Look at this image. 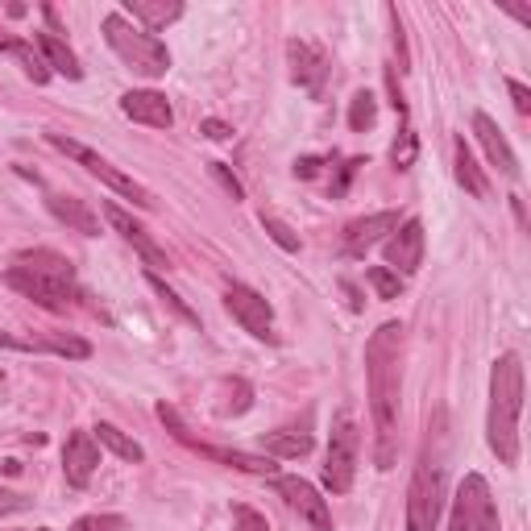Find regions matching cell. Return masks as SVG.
<instances>
[{"label":"cell","mask_w":531,"mask_h":531,"mask_svg":"<svg viewBox=\"0 0 531 531\" xmlns=\"http://www.w3.org/2000/svg\"><path fill=\"white\" fill-rule=\"evenodd\" d=\"M399 382H403V324L386 320L366 341V386H370V411H374V461L390 469L399 457Z\"/></svg>","instance_id":"obj_1"},{"label":"cell","mask_w":531,"mask_h":531,"mask_svg":"<svg viewBox=\"0 0 531 531\" xmlns=\"http://www.w3.org/2000/svg\"><path fill=\"white\" fill-rule=\"evenodd\" d=\"M519 411H523V361L519 353H502L490 366V415H486V440L502 465L519 461Z\"/></svg>","instance_id":"obj_2"},{"label":"cell","mask_w":531,"mask_h":531,"mask_svg":"<svg viewBox=\"0 0 531 531\" xmlns=\"http://www.w3.org/2000/svg\"><path fill=\"white\" fill-rule=\"evenodd\" d=\"M5 283L13 291H21L25 299H34L46 312H67L79 299V283H75V266L54 254V249H30V254H17V262L5 270Z\"/></svg>","instance_id":"obj_3"},{"label":"cell","mask_w":531,"mask_h":531,"mask_svg":"<svg viewBox=\"0 0 531 531\" xmlns=\"http://www.w3.org/2000/svg\"><path fill=\"white\" fill-rule=\"evenodd\" d=\"M444 511V424L436 419V444L428 436L407 486V531H436Z\"/></svg>","instance_id":"obj_4"},{"label":"cell","mask_w":531,"mask_h":531,"mask_svg":"<svg viewBox=\"0 0 531 531\" xmlns=\"http://www.w3.org/2000/svg\"><path fill=\"white\" fill-rule=\"evenodd\" d=\"M104 42L117 50V59L129 71L146 75V79H158V75L171 71V50H166L150 30H137L125 13H108L104 17Z\"/></svg>","instance_id":"obj_5"},{"label":"cell","mask_w":531,"mask_h":531,"mask_svg":"<svg viewBox=\"0 0 531 531\" xmlns=\"http://www.w3.org/2000/svg\"><path fill=\"white\" fill-rule=\"evenodd\" d=\"M449 531H502L498 502H494L482 473H465L461 478L457 498H453V515H449Z\"/></svg>","instance_id":"obj_6"},{"label":"cell","mask_w":531,"mask_h":531,"mask_svg":"<svg viewBox=\"0 0 531 531\" xmlns=\"http://www.w3.org/2000/svg\"><path fill=\"white\" fill-rule=\"evenodd\" d=\"M357 453H361V432L353 424V415L341 411L337 424L328 436V461H324V486L332 494H349L353 478H357Z\"/></svg>","instance_id":"obj_7"},{"label":"cell","mask_w":531,"mask_h":531,"mask_svg":"<svg viewBox=\"0 0 531 531\" xmlns=\"http://www.w3.org/2000/svg\"><path fill=\"white\" fill-rule=\"evenodd\" d=\"M46 142L54 146V150H63L67 158H75L79 166H88V175H96V179H104L108 187H113L117 195H125V200H133L137 208H154L158 200L154 195L137 183V179H129V175H121L113 162H104L96 150H88V146H79V142H71V137H63V133H46Z\"/></svg>","instance_id":"obj_8"},{"label":"cell","mask_w":531,"mask_h":531,"mask_svg":"<svg viewBox=\"0 0 531 531\" xmlns=\"http://www.w3.org/2000/svg\"><path fill=\"white\" fill-rule=\"evenodd\" d=\"M158 419H162L166 428H171V436H175L179 444H187L191 453H200V457H208V461L233 465V469H241V473H258V478H274V473H278L274 457H254V453H237V449H212V444H200V440H195V436L187 432V424L179 419V411H175V407L158 403Z\"/></svg>","instance_id":"obj_9"},{"label":"cell","mask_w":531,"mask_h":531,"mask_svg":"<svg viewBox=\"0 0 531 531\" xmlns=\"http://www.w3.org/2000/svg\"><path fill=\"white\" fill-rule=\"evenodd\" d=\"M225 307L233 312V320L249 332V337H258V341H278V332H274V312H270V303L254 291V287H241L233 283L225 291Z\"/></svg>","instance_id":"obj_10"},{"label":"cell","mask_w":531,"mask_h":531,"mask_svg":"<svg viewBox=\"0 0 531 531\" xmlns=\"http://www.w3.org/2000/svg\"><path fill=\"white\" fill-rule=\"evenodd\" d=\"M287 59H291V79L312 100H320L324 96V83H328V71H332L328 67V54L320 46H312V42H303V38H291L287 42Z\"/></svg>","instance_id":"obj_11"},{"label":"cell","mask_w":531,"mask_h":531,"mask_svg":"<svg viewBox=\"0 0 531 531\" xmlns=\"http://www.w3.org/2000/svg\"><path fill=\"white\" fill-rule=\"evenodd\" d=\"M382 254H386V266L395 270V274H411L424 266V220H403V225L386 237L382 245Z\"/></svg>","instance_id":"obj_12"},{"label":"cell","mask_w":531,"mask_h":531,"mask_svg":"<svg viewBox=\"0 0 531 531\" xmlns=\"http://www.w3.org/2000/svg\"><path fill=\"white\" fill-rule=\"evenodd\" d=\"M274 490L287 498L291 511H299L307 523H312V531H332V511H328V502L320 498V490L312 482H303V478H274Z\"/></svg>","instance_id":"obj_13"},{"label":"cell","mask_w":531,"mask_h":531,"mask_svg":"<svg viewBox=\"0 0 531 531\" xmlns=\"http://www.w3.org/2000/svg\"><path fill=\"white\" fill-rule=\"evenodd\" d=\"M100 469V444L92 432H71L67 436V449H63V473H67V486L83 490L92 482V473Z\"/></svg>","instance_id":"obj_14"},{"label":"cell","mask_w":531,"mask_h":531,"mask_svg":"<svg viewBox=\"0 0 531 531\" xmlns=\"http://www.w3.org/2000/svg\"><path fill=\"white\" fill-rule=\"evenodd\" d=\"M104 216H108V225H113V229H117V233H121V237L137 249V254H142V258L154 266V270H171V258H166V249H162L142 225H137V220H133L129 212H121L117 204H104Z\"/></svg>","instance_id":"obj_15"},{"label":"cell","mask_w":531,"mask_h":531,"mask_svg":"<svg viewBox=\"0 0 531 531\" xmlns=\"http://www.w3.org/2000/svg\"><path fill=\"white\" fill-rule=\"evenodd\" d=\"M399 229V212H374V216H361L345 225V254L361 258L370 245H378L386 233Z\"/></svg>","instance_id":"obj_16"},{"label":"cell","mask_w":531,"mask_h":531,"mask_svg":"<svg viewBox=\"0 0 531 531\" xmlns=\"http://www.w3.org/2000/svg\"><path fill=\"white\" fill-rule=\"evenodd\" d=\"M121 113L137 125H150V129H171L175 125V113H171V104H166L162 92H125L121 96Z\"/></svg>","instance_id":"obj_17"},{"label":"cell","mask_w":531,"mask_h":531,"mask_svg":"<svg viewBox=\"0 0 531 531\" xmlns=\"http://www.w3.org/2000/svg\"><path fill=\"white\" fill-rule=\"evenodd\" d=\"M473 137H478V142H482L486 158L498 166L502 175H511V179L519 175V158H515V150L507 146V137L498 133V125H494L486 113H473Z\"/></svg>","instance_id":"obj_18"},{"label":"cell","mask_w":531,"mask_h":531,"mask_svg":"<svg viewBox=\"0 0 531 531\" xmlns=\"http://www.w3.org/2000/svg\"><path fill=\"white\" fill-rule=\"evenodd\" d=\"M46 208L59 216L67 229H75L83 237H100V216L83 200H75V195H46Z\"/></svg>","instance_id":"obj_19"},{"label":"cell","mask_w":531,"mask_h":531,"mask_svg":"<svg viewBox=\"0 0 531 531\" xmlns=\"http://www.w3.org/2000/svg\"><path fill=\"white\" fill-rule=\"evenodd\" d=\"M125 13L133 21H142L146 30H166L171 21L183 17V5L179 0H125Z\"/></svg>","instance_id":"obj_20"},{"label":"cell","mask_w":531,"mask_h":531,"mask_svg":"<svg viewBox=\"0 0 531 531\" xmlns=\"http://www.w3.org/2000/svg\"><path fill=\"white\" fill-rule=\"evenodd\" d=\"M34 46H38V54L46 59V67H50V71H59V75H67V79H79V75H83L79 59H75L71 46H67L59 34L42 30V34H34Z\"/></svg>","instance_id":"obj_21"},{"label":"cell","mask_w":531,"mask_h":531,"mask_svg":"<svg viewBox=\"0 0 531 531\" xmlns=\"http://www.w3.org/2000/svg\"><path fill=\"white\" fill-rule=\"evenodd\" d=\"M453 166H457V183H461V187H465L469 195H478V200H490V179L482 175L478 158L469 154L465 137H457V150H453Z\"/></svg>","instance_id":"obj_22"},{"label":"cell","mask_w":531,"mask_h":531,"mask_svg":"<svg viewBox=\"0 0 531 531\" xmlns=\"http://www.w3.org/2000/svg\"><path fill=\"white\" fill-rule=\"evenodd\" d=\"M262 453L266 457H307V453H312V436H307V432H291V428H283V432H266L262 440Z\"/></svg>","instance_id":"obj_23"},{"label":"cell","mask_w":531,"mask_h":531,"mask_svg":"<svg viewBox=\"0 0 531 531\" xmlns=\"http://www.w3.org/2000/svg\"><path fill=\"white\" fill-rule=\"evenodd\" d=\"M92 436H96V444H104L108 453H117V457L129 461V465H142V461H146V449H142V444H137L133 436H125L121 428H113V424H96Z\"/></svg>","instance_id":"obj_24"},{"label":"cell","mask_w":531,"mask_h":531,"mask_svg":"<svg viewBox=\"0 0 531 531\" xmlns=\"http://www.w3.org/2000/svg\"><path fill=\"white\" fill-rule=\"evenodd\" d=\"M374 121H378V100H374V92L361 88V92L349 100V129H353V133H366Z\"/></svg>","instance_id":"obj_25"},{"label":"cell","mask_w":531,"mask_h":531,"mask_svg":"<svg viewBox=\"0 0 531 531\" xmlns=\"http://www.w3.org/2000/svg\"><path fill=\"white\" fill-rule=\"evenodd\" d=\"M415 158H419V137H415L411 125H403V133L395 137V146H390V162H395L399 171H411Z\"/></svg>","instance_id":"obj_26"},{"label":"cell","mask_w":531,"mask_h":531,"mask_svg":"<svg viewBox=\"0 0 531 531\" xmlns=\"http://www.w3.org/2000/svg\"><path fill=\"white\" fill-rule=\"evenodd\" d=\"M146 283L154 287V295H158V299H162L166 307H171V312H175L179 320H187V324H200V316H195V312H191V307H187V303H183V299H179V295H175L171 287H166V283H162V278H158V274H146Z\"/></svg>","instance_id":"obj_27"},{"label":"cell","mask_w":531,"mask_h":531,"mask_svg":"<svg viewBox=\"0 0 531 531\" xmlns=\"http://www.w3.org/2000/svg\"><path fill=\"white\" fill-rule=\"evenodd\" d=\"M17 59H21V67H25V75H30L34 83H46L50 79V67H46V59L38 54V46L34 42H17Z\"/></svg>","instance_id":"obj_28"},{"label":"cell","mask_w":531,"mask_h":531,"mask_svg":"<svg viewBox=\"0 0 531 531\" xmlns=\"http://www.w3.org/2000/svg\"><path fill=\"white\" fill-rule=\"evenodd\" d=\"M225 395H233L229 403H220V415H245L249 411V403H254V390H249V382H241V378H233V382H225Z\"/></svg>","instance_id":"obj_29"},{"label":"cell","mask_w":531,"mask_h":531,"mask_svg":"<svg viewBox=\"0 0 531 531\" xmlns=\"http://www.w3.org/2000/svg\"><path fill=\"white\" fill-rule=\"evenodd\" d=\"M370 287L378 291V299H399L403 278L390 270V266H370Z\"/></svg>","instance_id":"obj_30"},{"label":"cell","mask_w":531,"mask_h":531,"mask_svg":"<svg viewBox=\"0 0 531 531\" xmlns=\"http://www.w3.org/2000/svg\"><path fill=\"white\" fill-rule=\"evenodd\" d=\"M46 353H59V357H92V345L79 341V337H46L38 341Z\"/></svg>","instance_id":"obj_31"},{"label":"cell","mask_w":531,"mask_h":531,"mask_svg":"<svg viewBox=\"0 0 531 531\" xmlns=\"http://www.w3.org/2000/svg\"><path fill=\"white\" fill-rule=\"evenodd\" d=\"M262 229L270 233V241H274V245H283L287 254H299V237H295V233H291L278 216H262Z\"/></svg>","instance_id":"obj_32"},{"label":"cell","mask_w":531,"mask_h":531,"mask_svg":"<svg viewBox=\"0 0 531 531\" xmlns=\"http://www.w3.org/2000/svg\"><path fill=\"white\" fill-rule=\"evenodd\" d=\"M71 531H125V519L121 515H83Z\"/></svg>","instance_id":"obj_33"},{"label":"cell","mask_w":531,"mask_h":531,"mask_svg":"<svg viewBox=\"0 0 531 531\" xmlns=\"http://www.w3.org/2000/svg\"><path fill=\"white\" fill-rule=\"evenodd\" d=\"M390 17V42H395V54H399V71H411V54H407V38H403V25H399V13L386 9Z\"/></svg>","instance_id":"obj_34"},{"label":"cell","mask_w":531,"mask_h":531,"mask_svg":"<svg viewBox=\"0 0 531 531\" xmlns=\"http://www.w3.org/2000/svg\"><path fill=\"white\" fill-rule=\"evenodd\" d=\"M208 171H212V179H216L220 187H225V191L233 195V200H245V187H241V179L229 171L225 162H208Z\"/></svg>","instance_id":"obj_35"},{"label":"cell","mask_w":531,"mask_h":531,"mask_svg":"<svg viewBox=\"0 0 531 531\" xmlns=\"http://www.w3.org/2000/svg\"><path fill=\"white\" fill-rule=\"evenodd\" d=\"M237 531H270V523H266V515H258L254 507H237Z\"/></svg>","instance_id":"obj_36"},{"label":"cell","mask_w":531,"mask_h":531,"mask_svg":"<svg viewBox=\"0 0 531 531\" xmlns=\"http://www.w3.org/2000/svg\"><path fill=\"white\" fill-rule=\"evenodd\" d=\"M21 511H30V498L13 494V490H0V519H5V515H21Z\"/></svg>","instance_id":"obj_37"},{"label":"cell","mask_w":531,"mask_h":531,"mask_svg":"<svg viewBox=\"0 0 531 531\" xmlns=\"http://www.w3.org/2000/svg\"><path fill=\"white\" fill-rule=\"evenodd\" d=\"M366 166V158H349L345 166H341V175H337V183H332V195H345L349 191V183H353V175Z\"/></svg>","instance_id":"obj_38"},{"label":"cell","mask_w":531,"mask_h":531,"mask_svg":"<svg viewBox=\"0 0 531 531\" xmlns=\"http://www.w3.org/2000/svg\"><path fill=\"white\" fill-rule=\"evenodd\" d=\"M507 88H511V100H515V108H519V113H531V92H527V83L511 79Z\"/></svg>","instance_id":"obj_39"},{"label":"cell","mask_w":531,"mask_h":531,"mask_svg":"<svg viewBox=\"0 0 531 531\" xmlns=\"http://www.w3.org/2000/svg\"><path fill=\"white\" fill-rule=\"evenodd\" d=\"M204 133L212 137V142H229V137H233V125H225V121L208 117V121H204Z\"/></svg>","instance_id":"obj_40"},{"label":"cell","mask_w":531,"mask_h":531,"mask_svg":"<svg viewBox=\"0 0 531 531\" xmlns=\"http://www.w3.org/2000/svg\"><path fill=\"white\" fill-rule=\"evenodd\" d=\"M320 166H324V158H299V162H295V175H299V179H316Z\"/></svg>","instance_id":"obj_41"},{"label":"cell","mask_w":531,"mask_h":531,"mask_svg":"<svg viewBox=\"0 0 531 531\" xmlns=\"http://www.w3.org/2000/svg\"><path fill=\"white\" fill-rule=\"evenodd\" d=\"M0 345H5V349H21V353H34V349H42L38 341H17V337H9V332H0Z\"/></svg>","instance_id":"obj_42"},{"label":"cell","mask_w":531,"mask_h":531,"mask_svg":"<svg viewBox=\"0 0 531 531\" xmlns=\"http://www.w3.org/2000/svg\"><path fill=\"white\" fill-rule=\"evenodd\" d=\"M17 42H21V38H9V34H0V50H5V54H13V50H17Z\"/></svg>","instance_id":"obj_43"},{"label":"cell","mask_w":531,"mask_h":531,"mask_svg":"<svg viewBox=\"0 0 531 531\" xmlns=\"http://www.w3.org/2000/svg\"><path fill=\"white\" fill-rule=\"evenodd\" d=\"M42 531H50V527H42Z\"/></svg>","instance_id":"obj_44"}]
</instances>
